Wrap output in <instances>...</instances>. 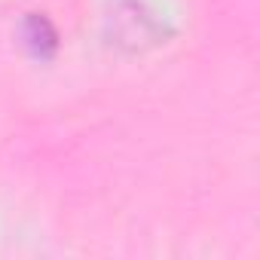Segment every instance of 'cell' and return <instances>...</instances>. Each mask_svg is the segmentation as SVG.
<instances>
[{"mask_svg": "<svg viewBox=\"0 0 260 260\" xmlns=\"http://www.w3.org/2000/svg\"><path fill=\"white\" fill-rule=\"evenodd\" d=\"M22 37H25L28 52H31L34 58H40V61L52 58V55H55V49H58V34H55L52 22H49L46 16L31 13V16L22 22Z\"/></svg>", "mask_w": 260, "mask_h": 260, "instance_id": "6da1fadb", "label": "cell"}]
</instances>
